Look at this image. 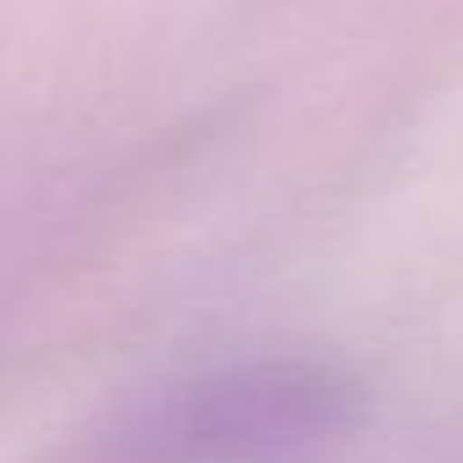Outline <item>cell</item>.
<instances>
[{
	"instance_id": "cell-1",
	"label": "cell",
	"mask_w": 463,
	"mask_h": 463,
	"mask_svg": "<svg viewBox=\"0 0 463 463\" xmlns=\"http://www.w3.org/2000/svg\"><path fill=\"white\" fill-rule=\"evenodd\" d=\"M365 382L322 354H251L164 376L39 463H322L365 425Z\"/></svg>"
}]
</instances>
